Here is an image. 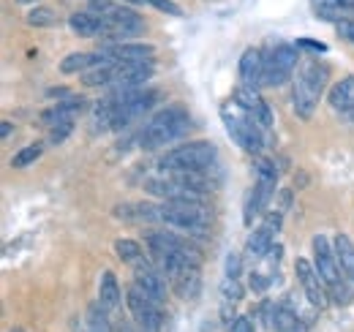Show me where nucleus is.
<instances>
[{
	"label": "nucleus",
	"mask_w": 354,
	"mask_h": 332,
	"mask_svg": "<svg viewBox=\"0 0 354 332\" xmlns=\"http://www.w3.org/2000/svg\"><path fill=\"white\" fill-rule=\"evenodd\" d=\"M191 133V115L183 107H167L161 112H156L145 128L139 131V147L142 150H161L167 145H172L177 139Z\"/></svg>",
	"instance_id": "f257e3e1"
},
{
	"label": "nucleus",
	"mask_w": 354,
	"mask_h": 332,
	"mask_svg": "<svg viewBox=\"0 0 354 332\" xmlns=\"http://www.w3.org/2000/svg\"><path fill=\"white\" fill-rule=\"evenodd\" d=\"M153 223H167L188 234H205L210 226V210L205 202H153Z\"/></svg>",
	"instance_id": "f03ea898"
},
{
	"label": "nucleus",
	"mask_w": 354,
	"mask_h": 332,
	"mask_svg": "<svg viewBox=\"0 0 354 332\" xmlns=\"http://www.w3.org/2000/svg\"><path fill=\"white\" fill-rule=\"evenodd\" d=\"M330 77V68L327 66H319V63H306L303 71L295 77V87H292V107H295V115L300 120H310L316 107H319V98L324 93V84Z\"/></svg>",
	"instance_id": "7ed1b4c3"
},
{
	"label": "nucleus",
	"mask_w": 354,
	"mask_h": 332,
	"mask_svg": "<svg viewBox=\"0 0 354 332\" xmlns=\"http://www.w3.org/2000/svg\"><path fill=\"white\" fill-rule=\"evenodd\" d=\"M213 164H216V145L205 142V139L177 145L158 158V169H164L169 174L172 172H207Z\"/></svg>",
	"instance_id": "20e7f679"
},
{
	"label": "nucleus",
	"mask_w": 354,
	"mask_h": 332,
	"mask_svg": "<svg viewBox=\"0 0 354 332\" xmlns=\"http://www.w3.org/2000/svg\"><path fill=\"white\" fill-rule=\"evenodd\" d=\"M221 120H223V125H226V131H229V136H232L248 156H254V158L262 156V150H265V133H262V125L257 123L248 112H243L237 104H234V107H232V104H223Z\"/></svg>",
	"instance_id": "39448f33"
},
{
	"label": "nucleus",
	"mask_w": 354,
	"mask_h": 332,
	"mask_svg": "<svg viewBox=\"0 0 354 332\" xmlns=\"http://www.w3.org/2000/svg\"><path fill=\"white\" fill-rule=\"evenodd\" d=\"M300 63V49L297 46H275L265 52V74H262V87H278L286 80H292L295 68Z\"/></svg>",
	"instance_id": "423d86ee"
},
{
	"label": "nucleus",
	"mask_w": 354,
	"mask_h": 332,
	"mask_svg": "<svg viewBox=\"0 0 354 332\" xmlns=\"http://www.w3.org/2000/svg\"><path fill=\"white\" fill-rule=\"evenodd\" d=\"M126 305L131 311L133 324L142 332H161L164 330V311L158 302H153L136 284L126 291Z\"/></svg>",
	"instance_id": "0eeeda50"
},
{
	"label": "nucleus",
	"mask_w": 354,
	"mask_h": 332,
	"mask_svg": "<svg viewBox=\"0 0 354 332\" xmlns=\"http://www.w3.org/2000/svg\"><path fill=\"white\" fill-rule=\"evenodd\" d=\"M147 194L158 196L161 202H205V194L202 188L185 183L183 177L177 174H164V177H153L147 185Z\"/></svg>",
	"instance_id": "6e6552de"
},
{
	"label": "nucleus",
	"mask_w": 354,
	"mask_h": 332,
	"mask_svg": "<svg viewBox=\"0 0 354 332\" xmlns=\"http://www.w3.org/2000/svg\"><path fill=\"white\" fill-rule=\"evenodd\" d=\"M104 63L109 66H131V63H153L156 46L153 44H136V42H106L101 49H95Z\"/></svg>",
	"instance_id": "1a4fd4ad"
},
{
	"label": "nucleus",
	"mask_w": 354,
	"mask_h": 332,
	"mask_svg": "<svg viewBox=\"0 0 354 332\" xmlns=\"http://www.w3.org/2000/svg\"><path fill=\"white\" fill-rule=\"evenodd\" d=\"M310 248H313V267H316V273L322 275V281H324L327 291L338 289L346 278H344V273H341V267H338V259H335L333 243H330L324 234H316L313 243H310Z\"/></svg>",
	"instance_id": "9d476101"
},
{
	"label": "nucleus",
	"mask_w": 354,
	"mask_h": 332,
	"mask_svg": "<svg viewBox=\"0 0 354 332\" xmlns=\"http://www.w3.org/2000/svg\"><path fill=\"white\" fill-rule=\"evenodd\" d=\"M133 284L145 291L153 302H158V305H164V299L169 294V289H167V275L153 264V259H145V256L133 264Z\"/></svg>",
	"instance_id": "9b49d317"
},
{
	"label": "nucleus",
	"mask_w": 354,
	"mask_h": 332,
	"mask_svg": "<svg viewBox=\"0 0 354 332\" xmlns=\"http://www.w3.org/2000/svg\"><path fill=\"white\" fill-rule=\"evenodd\" d=\"M295 273H297V281H300V286H303V291H306V299H308L316 311H324V308L330 305V297H327L330 291H327V286H324L322 275L316 273V267L310 264L308 259H297Z\"/></svg>",
	"instance_id": "f8f14e48"
},
{
	"label": "nucleus",
	"mask_w": 354,
	"mask_h": 332,
	"mask_svg": "<svg viewBox=\"0 0 354 332\" xmlns=\"http://www.w3.org/2000/svg\"><path fill=\"white\" fill-rule=\"evenodd\" d=\"M281 218H283V212H267L265 221L251 232V237L245 243V253L251 259H262V256H267L272 250L275 234L281 232Z\"/></svg>",
	"instance_id": "ddd939ff"
},
{
	"label": "nucleus",
	"mask_w": 354,
	"mask_h": 332,
	"mask_svg": "<svg viewBox=\"0 0 354 332\" xmlns=\"http://www.w3.org/2000/svg\"><path fill=\"white\" fill-rule=\"evenodd\" d=\"M232 101L243 109V112H248L257 123L262 125V128H272V112H270V107H267V101L259 95V87H248V84H240L237 90H234V95H232Z\"/></svg>",
	"instance_id": "4468645a"
},
{
	"label": "nucleus",
	"mask_w": 354,
	"mask_h": 332,
	"mask_svg": "<svg viewBox=\"0 0 354 332\" xmlns=\"http://www.w3.org/2000/svg\"><path fill=\"white\" fill-rule=\"evenodd\" d=\"M156 74L153 63H131V66H115V82L112 90H126V87H142Z\"/></svg>",
	"instance_id": "2eb2a0df"
},
{
	"label": "nucleus",
	"mask_w": 354,
	"mask_h": 332,
	"mask_svg": "<svg viewBox=\"0 0 354 332\" xmlns=\"http://www.w3.org/2000/svg\"><path fill=\"white\" fill-rule=\"evenodd\" d=\"M240 82L248 87H262V74H265V52L262 49H245L240 55Z\"/></svg>",
	"instance_id": "dca6fc26"
},
{
	"label": "nucleus",
	"mask_w": 354,
	"mask_h": 332,
	"mask_svg": "<svg viewBox=\"0 0 354 332\" xmlns=\"http://www.w3.org/2000/svg\"><path fill=\"white\" fill-rule=\"evenodd\" d=\"M327 101L333 107V112L338 115H352L354 109V74L344 77L341 82H335L327 93Z\"/></svg>",
	"instance_id": "f3484780"
},
{
	"label": "nucleus",
	"mask_w": 354,
	"mask_h": 332,
	"mask_svg": "<svg viewBox=\"0 0 354 332\" xmlns=\"http://www.w3.org/2000/svg\"><path fill=\"white\" fill-rule=\"evenodd\" d=\"M169 284L183 299H196L199 289H202V270L199 267H183L169 278Z\"/></svg>",
	"instance_id": "a211bd4d"
},
{
	"label": "nucleus",
	"mask_w": 354,
	"mask_h": 332,
	"mask_svg": "<svg viewBox=\"0 0 354 332\" xmlns=\"http://www.w3.org/2000/svg\"><path fill=\"white\" fill-rule=\"evenodd\" d=\"M68 28L74 30V36L80 39H104V19L95 17L93 11H77L68 17Z\"/></svg>",
	"instance_id": "6ab92c4d"
},
{
	"label": "nucleus",
	"mask_w": 354,
	"mask_h": 332,
	"mask_svg": "<svg viewBox=\"0 0 354 332\" xmlns=\"http://www.w3.org/2000/svg\"><path fill=\"white\" fill-rule=\"evenodd\" d=\"M120 299H123V289L115 278V273H101V281H98V305L109 313V311H118L120 308Z\"/></svg>",
	"instance_id": "aec40b11"
},
{
	"label": "nucleus",
	"mask_w": 354,
	"mask_h": 332,
	"mask_svg": "<svg viewBox=\"0 0 354 332\" xmlns=\"http://www.w3.org/2000/svg\"><path fill=\"white\" fill-rule=\"evenodd\" d=\"M95 66H109V63H104V57L98 52H71V55H66L60 60V71L63 74H85Z\"/></svg>",
	"instance_id": "412c9836"
},
{
	"label": "nucleus",
	"mask_w": 354,
	"mask_h": 332,
	"mask_svg": "<svg viewBox=\"0 0 354 332\" xmlns=\"http://www.w3.org/2000/svg\"><path fill=\"white\" fill-rule=\"evenodd\" d=\"M82 109V98H68L63 104H57L55 109H49L41 115V123L55 128V125H63V123H74V115H80Z\"/></svg>",
	"instance_id": "4be33fe9"
},
{
	"label": "nucleus",
	"mask_w": 354,
	"mask_h": 332,
	"mask_svg": "<svg viewBox=\"0 0 354 332\" xmlns=\"http://www.w3.org/2000/svg\"><path fill=\"white\" fill-rule=\"evenodd\" d=\"M333 248H335V259H338V267H341L344 278L354 284V243H352V237L338 234V237L333 240Z\"/></svg>",
	"instance_id": "5701e85b"
},
{
	"label": "nucleus",
	"mask_w": 354,
	"mask_h": 332,
	"mask_svg": "<svg viewBox=\"0 0 354 332\" xmlns=\"http://www.w3.org/2000/svg\"><path fill=\"white\" fill-rule=\"evenodd\" d=\"M310 6H313V14L327 22H341V14L346 11L344 0H310Z\"/></svg>",
	"instance_id": "b1692460"
},
{
	"label": "nucleus",
	"mask_w": 354,
	"mask_h": 332,
	"mask_svg": "<svg viewBox=\"0 0 354 332\" xmlns=\"http://www.w3.org/2000/svg\"><path fill=\"white\" fill-rule=\"evenodd\" d=\"M112 82H115V66H95L82 74L85 87H112Z\"/></svg>",
	"instance_id": "393cba45"
},
{
	"label": "nucleus",
	"mask_w": 354,
	"mask_h": 332,
	"mask_svg": "<svg viewBox=\"0 0 354 332\" xmlns=\"http://www.w3.org/2000/svg\"><path fill=\"white\" fill-rule=\"evenodd\" d=\"M115 253H118V259H123L126 264H136L142 256H145V248L136 243V240H118L115 243Z\"/></svg>",
	"instance_id": "a878e982"
},
{
	"label": "nucleus",
	"mask_w": 354,
	"mask_h": 332,
	"mask_svg": "<svg viewBox=\"0 0 354 332\" xmlns=\"http://www.w3.org/2000/svg\"><path fill=\"white\" fill-rule=\"evenodd\" d=\"M85 332H112V324L106 322V311L95 302L88 313V330Z\"/></svg>",
	"instance_id": "bb28decb"
},
{
	"label": "nucleus",
	"mask_w": 354,
	"mask_h": 332,
	"mask_svg": "<svg viewBox=\"0 0 354 332\" xmlns=\"http://www.w3.org/2000/svg\"><path fill=\"white\" fill-rule=\"evenodd\" d=\"M39 156H41V145H28V147H22V150L11 158V166H14V169H25V166L33 164Z\"/></svg>",
	"instance_id": "cd10ccee"
},
{
	"label": "nucleus",
	"mask_w": 354,
	"mask_h": 332,
	"mask_svg": "<svg viewBox=\"0 0 354 332\" xmlns=\"http://www.w3.org/2000/svg\"><path fill=\"white\" fill-rule=\"evenodd\" d=\"M28 22L36 25V28H49V25L57 22V14H52L49 8H36V11L28 14Z\"/></svg>",
	"instance_id": "c85d7f7f"
},
{
	"label": "nucleus",
	"mask_w": 354,
	"mask_h": 332,
	"mask_svg": "<svg viewBox=\"0 0 354 332\" xmlns=\"http://www.w3.org/2000/svg\"><path fill=\"white\" fill-rule=\"evenodd\" d=\"M74 131V123H63V125H55L49 128V145H63Z\"/></svg>",
	"instance_id": "c756f323"
},
{
	"label": "nucleus",
	"mask_w": 354,
	"mask_h": 332,
	"mask_svg": "<svg viewBox=\"0 0 354 332\" xmlns=\"http://www.w3.org/2000/svg\"><path fill=\"white\" fill-rule=\"evenodd\" d=\"M221 294H223V299H226V302H237V299L243 297V286L237 284V278H226V281H223Z\"/></svg>",
	"instance_id": "7c9ffc66"
},
{
	"label": "nucleus",
	"mask_w": 354,
	"mask_h": 332,
	"mask_svg": "<svg viewBox=\"0 0 354 332\" xmlns=\"http://www.w3.org/2000/svg\"><path fill=\"white\" fill-rule=\"evenodd\" d=\"M240 267H243L240 256H237V253H229V256H226V270H223L226 278H237V275H240Z\"/></svg>",
	"instance_id": "2f4dec72"
},
{
	"label": "nucleus",
	"mask_w": 354,
	"mask_h": 332,
	"mask_svg": "<svg viewBox=\"0 0 354 332\" xmlns=\"http://www.w3.org/2000/svg\"><path fill=\"white\" fill-rule=\"evenodd\" d=\"M145 3H150V6H156L158 11H167V14H172V17H180V14H183L172 0H145Z\"/></svg>",
	"instance_id": "473e14b6"
},
{
	"label": "nucleus",
	"mask_w": 354,
	"mask_h": 332,
	"mask_svg": "<svg viewBox=\"0 0 354 332\" xmlns=\"http://www.w3.org/2000/svg\"><path fill=\"white\" fill-rule=\"evenodd\" d=\"M297 49H308V52H316V55H322V52H327V44L322 42H313V39H300V42L295 44Z\"/></svg>",
	"instance_id": "72a5a7b5"
},
{
	"label": "nucleus",
	"mask_w": 354,
	"mask_h": 332,
	"mask_svg": "<svg viewBox=\"0 0 354 332\" xmlns=\"http://www.w3.org/2000/svg\"><path fill=\"white\" fill-rule=\"evenodd\" d=\"M229 332H254V322H251L248 316H237V319L232 322Z\"/></svg>",
	"instance_id": "f704fd0d"
},
{
	"label": "nucleus",
	"mask_w": 354,
	"mask_h": 332,
	"mask_svg": "<svg viewBox=\"0 0 354 332\" xmlns=\"http://www.w3.org/2000/svg\"><path fill=\"white\" fill-rule=\"evenodd\" d=\"M338 33H341V36H346L349 42H354V22L352 19H341V22H338Z\"/></svg>",
	"instance_id": "c9c22d12"
},
{
	"label": "nucleus",
	"mask_w": 354,
	"mask_h": 332,
	"mask_svg": "<svg viewBox=\"0 0 354 332\" xmlns=\"http://www.w3.org/2000/svg\"><path fill=\"white\" fill-rule=\"evenodd\" d=\"M46 98H63L66 101V98H71V90L68 87H49L46 90Z\"/></svg>",
	"instance_id": "e433bc0d"
},
{
	"label": "nucleus",
	"mask_w": 354,
	"mask_h": 332,
	"mask_svg": "<svg viewBox=\"0 0 354 332\" xmlns=\"http://www.w3.org/2000/svg\"><path fill=\"white\" fill-rule=\"evenodd\" d=\"M267 286H270V281H267L265 275H259V273H254V275H251V289L254 291H265Z\"/></svg>",
	"instance_id": "4c0bfd02"
},
{
	"label": "nucleus",
	"mask_w": 354,
	"mask_h": 332,
	"mask_svg": "<svg viewBox=\"0 0 354 332\" xmlns=\"http://www.w3.org/2000/svg\"><path fill=\"white\" fill-rule=\"evenodd\" d=\"M115 332H142L139 330V327H136V324H118V327H115Z\"/></svg>",
	"instance_id": "58836bf2"
},
{
	"label": "nucleus",
	"mask_w": 354,
	"mask_h": 332,
	"mask_svg": "<svg viewBox=\"0 0 354 332\" xmlns=\"http://www.w3.org/2000/svg\"><path fill=\"white\" fill-rule=\"evenodd\" d=\"M11 131H14V125L3 123V128H0V136H3V139H8V136H11Z\"/></svg>",
	"instance_id": "ea45409f"
},
{
	"label": "nucleus",
	"mask_w": 354,
	"mask_h": 332,
	"mask_svg": "<svg viewBox=\"0 0 354 332\" xmlns=\"http://www.w3.org/2000/svg\"><path fill=\"white\" fill-rule=\"evenodd\" d=\"M292 332H308V327H306V324L300 322V324H297V327H295V330H292Z\"/></svg>",
	"instance_id": "a19ab883"
},
{
	"label": "nucleus",
	"mask_w": 354,
	"mask_h": 332,
	"mask_svg": "<svg viewBox=\"0 0 354 332\" xmlns=\"http://www.w3.org/2000/svg\"><path fill=\"white\" fill-rule=\"evenodd\" d=\"M19 3H30V0H19Z\"/></svg>",
	"instance_id": "79ce46f5"
},
{
	"label": "nucleus",
	"mask_w": 354,
	"mask_h": 332,
	"mask_svg": "<svg viewBox=\"0 0 354 332\" xmlns=\"http://www.w3.org/2000/svg\"><path fill=\"white\" fill-rule=\"evenodd\" d=\"M349 118H352V120H354V109H352V115H349Z\"/></svg>",
	"instance_id": "37998d69"
}]
</instances>
